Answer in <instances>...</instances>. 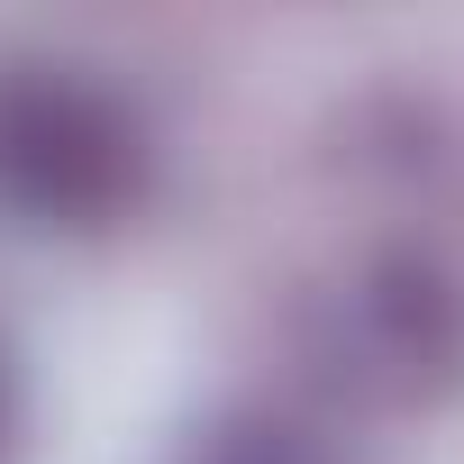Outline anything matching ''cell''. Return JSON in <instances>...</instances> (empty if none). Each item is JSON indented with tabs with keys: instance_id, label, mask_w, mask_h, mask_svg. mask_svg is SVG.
<instances>
[{
	"instance_id": "obj_1",
	"label": "cell",
	"mask_w": 464,
	"mask_h": 464,
	"mask_svg": "<svg viewBox=\"0 0 464 464\" xmlns=\"http://www.w3.org/2000/svg\"><path fill=\"white\" fill-rule=\"evenodd\" d=\"M146 128L82 64H0V209L28 227H101L137 200Z\"/></svg>"
},
{
	"instance_id": "obj_3",
	"label": "cell",
	"mask_w": 464,
	"mask_h": 464,
	"mask_svg": "<svg viewBox=\"0 0 464 464\" xmlns=\"http://www.w3.org/2000/svg\"><path fill=\"white\" fill-rule=\"evenodd\" d=\"M0 446H10V364H0Z\"/></svg>"
},
{
	"instance_id": "obj_2",
	"label": "cell",
	"mask_w": 464,
	"mask_h": 464,
	"mask_svg": "<svg viewBox=\"0 0 464 464\" xmlns=\"http://www.w3.org/2000/svg\"><path fill=\"white\" fill-rule=\"evenodd\" d=\"M182 464H346L310 419H283V410H237V419H209Z\"/></svg>"
}]
</instances>
